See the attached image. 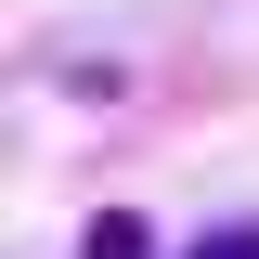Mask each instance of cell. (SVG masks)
<instances>
[{"label": "cell", "instance_id": "obj_1", "mask_svg": "<svg viewBox=\"0 0 259 259\" xmlns=\"http://www.w3.org/2000/svg\"><path fill=\"white\" fill-rule=\"evenodd\" d=\"M78 259H143V221H91V233H78Z\"/></svg>", "mask_w": 259, "mask_h": 259}, {"label": "cell", "instance_id": "obj_2", "mask_svg": "<svg viewBox=\"0 0 259 259\" xmlns=\"http://www.w3.org/2000/svg\"><path fill=\"white\" fill-rule=\"evenodd\" d=\"M182 259H259V221H233V233H207V246H182Z\"/></svg>", "mask_w": 259, "mask_h": 259}]
</instances>
